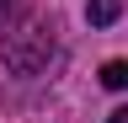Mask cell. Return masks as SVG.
Returning <instances> with one entry per match:
<instances>
[{
	"label": "cell",
	"instance_id": "obj_1",
	"mask_svg": "<svg viewBox=\"0 0 128 123\" xmlns=\"http://www.w3.org/2000/svg\"><path fill=\"white\" fill-rule=\"evenodd\" d=\"M0 59H6L16 75H38L48 59H54V27L27 22V27H16V32H6L0 38Z\"/></svg>",
	"mask_w": 128,
	"mask_h": 123
},
{
	"label": "cell",
	"instance_id": "obj_2",
	"mask_svg": "<svg viewBox=\"0 0 128 123\" xmlns=\"http://www.w3.org/2000/svg\"><path fill=\"white\" fill-rule=\"evenodd\" d=\"M86 16H91V27H112V22L123 16V0H91Z\"/></svg>",
	"mask_w": 128,
	"mask_h": 123
},
{
	"label": "cell",
	"instance_id": "obj_3",
	"mask_svg": "<svg viewBox=\"0 0 128 123\" xmlns=\"http://www.w3.org/2000/svg\"><path fill=\"white\" fill-rule=\"evenodd\" d=\"M102 86L128 91V59H107V64H102Z\"/></svg>",
	"mask_w": 128,
	"mask_h": 123
},
{
	"label": "cell",
	"instance_id": "obj_4",
	"mask_svg": "<svg viewBox=\"0 0 128 123\" xmlns=\"http://www.w3.org/2000/svg\"><path fill=\"white\" fill-rule=\"evenodd\" d=\"M11 11H16V0H0V22H6V16H11Z\"/></svg>",
	"mask_w": 128,
	"mask_h": 123
},
{
	"label": "cell",
	"instance_id": "obj_5",
	"mask_svg": "<svg viewBox=\"0 0 128 123\" xmlns=\"http://www.w3.org/2000/svg\"><path fill=\"white\" fill-rule=\"evenodd\" d=\"M107 123H128V107H118V112H112V118H107Z\"/></svg>",
	"mask_w": 128,
	"mask_h": 123
}]
</instances>
